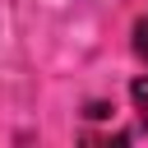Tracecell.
Listing matches in <instances>:
<instances>
[{
    "label": "cell",
    "mask_w": 148,
    "mask_h": 148,
    "mask_svg": "<svg viewBox=\"0 0 148 148\" xmlns=\"http://www.w3.org/2000/svg\"><path fill=\"white\" fill-rule=\"evenodd\" d=\"M130 102H134V130H125L120 139H139V143H148V79H134L130 83Z\"/></svg>",
    "instance_id": "6da1fadb"
},
{
    "label": "cell",
    "mask_w": 148,
    "mask_h": 148,
    "mask_svg": "<svg viewBox=\"0 0 148 148\" xmlns=\"http://www.w3.org/2000/svg\"><path fill=\"white\" fill-rule=\"evenodd\" d=\"M134 51H139V60H148V18L134 23Z\"/></svg>",
    "instance_id": "7a4b0ae2"
}]
</instances>
